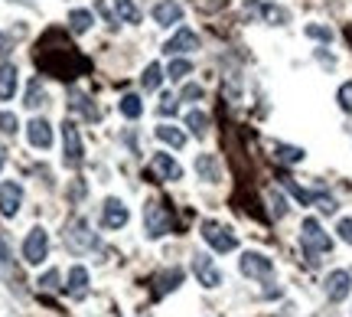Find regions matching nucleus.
I'll use <instances>...</instances> for the list:
<instances>
[{
    "label": "nucleus",
    "mask_w": 352,
    "mask_h": 317,
    "mask_svg": "<svg viewBox=\"0 0 352 317\" xmlns=\"http://www.w3.org/2000/svg\"><path fill=\"white\" fill-rule=\"evenodd\" d=\"M16 85H20V69L13 63H0V102H10L16 95Z\"/></svg>",
    "instance_id": "dca6fc26"
},
{
    "label": "nucleus",
    "mask_w": 352,
    "mask_h": 317,
    "mask_svg": "<svg viewBox=\"0 0 352 317\" xmlns=\"http://www.w3.org/2000/svg\"><path fill=\"white\" fill-rule=\"evenodd\" d=\"M63 161H65V167H78L85 161V144H82V134H78L72 118L63 121Z\"/></svg>",
    "instance_id": "20e7f679"
},
{
    "label": "nucleus",
    "mask_w": 352,
    "mask_h": 317,
    "mask_svg": "<svg viewBox=\"0 0 352 317\" xmlns=\"http://www.w3.org/2000/svg\"><path fill=\"white\" fill-rule=\"evenodd\" d=\"M118 108H121V114H124L127 121H138L140 114H144V102H140V95H124Z\"/></svg>",
    "instance_id": "bb28decb"
},
{
    "label": "nucleus",
    "mask_w": 352,
    "mask_h": 317,
    "mask_svg": "<svg viewBox=\"0 0 352 317\" xmlns=\"http://www.w3.org/2000/svg\"><path fill=\"white\" fill-rule=\"evenodd\" d=\"M316 206H320V213H327V216L336 213V200L327 196V193H316Z\"/></svg>",
    "instance_id": "58836bf2"
},
{
    "label": "nucleus",
    "mask_w": 352,
    "mask_h": 317,
    "mask_svg": "<svg viewBox=\"0 0 352 317\" xmlns=\"http://www.w3.org/2000/svg\"><path fill=\"white\" fill-rule=\"evenodd\" d=\"M151 17L157 26H176L183 20V7H179L176 0H157L151 7Z\"/></svg>",
    "instance_id": "4468645a"
},
{
    "label": "nucleus",
    "mask_w": 352,
    "mask_h": 317,
    "mask_svg": "<svg viewBox=\"0 0 352 317\" xmlns=\"http://www.w3.org/2000/svg\"><path fill=\"white\" fill-rule=\"evenodd\" d=\"M176 108H179V102H176V95H164V99H160V105H157V112L164 114V118L176 114Z\"/></svg>",
    "instance_id": "4c0bfd02"
},
{
    "label": "nucleus",
    "mask_w": 352,
    "mask_h": 317,
    "mask_svg": "<svg viewBox=\"0 0 352 317\" xmlns=\"http://www.w3.org/2000/svg\"><path fill=\"white\" fill-rule=\"evenodd\" d=\"M336 102H340V108L346 114H352V79L340 85V92H336Z\"/></svg>",
    "instance_id": "2f4dec72"
},
{
    "label": "nucleus",
    "mask_w": 352,
    "mask_h": 317,
    "mask_svg": "<svg viewBox=\"0 0 352 317\" xmlns=\"http://www.w3.org/2000/svg\"><path fill=\"white\" fill-rule=\"evenodd\" d=\"M352 292V272H342V268H336V272H329L327 275V294L329 301H346Z\"/></svg>",
    "instance_id": "ddd939ff"
},
{
    "label": "nucleus",
    "mask_w": 352,
    "mask_h": 317,
    "mask_svg": "<svg viewBox=\"0 0 352 317\" xmlns=\"http://www.w3.org/2000/svg\"><path fill=\"white\" fill-rule=\"evenodd\" d=\"M300 239H303V249H307V255H310V262H316L314 255H327L329 249H333V239H329L327 232H323V226L316 223L314 216L310 219H303V226H300Z\"/></svg>",
    "instance_id": "f257e3e1"
},
{
    "label": "nucleus",
    "mask_w": 352,
    "mask_h": 317,
    "mask_svg": "<svg viewBox=\"0 0 352 317\" xmlns=\"http://www.w3.org/2000/svg\"><path fill=\"white\" fill-rule=\"evenodd\" d=\"M43 102H46V92H43V85H39V79H33V82L26 85V99H23V105H26V108H39Z\"/></svg>",
    "instance_id": "cd10ccee"
},
{
    "label": "nucleus",
    "mask_w": 352,
    "mask_h": 317,
    "mask_svg": "<svg viewBox=\"0 0 352 317\" xmlns=\"http://www.w3.org/2000/svg\"><path fill=\"white\" fill-rule=\"evenodd\" d=\"M192 272H196V278L202 281V288H219L222 285V272L215 268V262L209 255H192Z\"/></svg>",
    "instance_id": "f8f14e48"
},
{
    "label": "nucleus",
    "mask_w": 352,
    "mask_h": 317,
    "mask_svg": "<svg viewBox=\"0 0 352 317\" xmlns=\"http://www.w3.org/2000/svg\"><path fill=\"white\" fill-rule=\"evenodd\" d=\"M91 23H95L91 10H72V13H69V30H72L76 37L88 33V30H91Z\"/></svg>",
    "instance_id": "5701e85b"
},
{
    "label": "nucleus",
    "mask_w": 352,
    "mask_h": 317,
    "mask_svg": "<svg viewBox=\"0 0 352 317\" xmlns=\"http://www.w3.org/2000/svg\"><path fill=\"white\" fill-rule=\"evenodd\" d=\"M277 157L284 161V164H300L307 151L303 147H294V144H277Z\"/></svg>",
    "instance_id": "c85d7f7f"
},
{
    "label": "nucleus",
    "mask_w": 352,
    "mask_h": 317,
    "mask_svg": "<svg viewBox=\"0 0 352 317\" xmlns=\"http://www.w3.org/2000/svg\"><path fill=\"white\" fill-rule=\"evenodd\" d=\"M196 174H199L206 183H219V180H222V167H219V161H215L212 154H199V157H196Z\"/></svg>",
    "instance_id": "f3484780"
},
{
    "label": "nucleus",
    "mask_w": 352,
    "mask_h": 317,
    "mask_svg": "<svg viewBox=\"0 0 352 317\" xmlns=\"http://www.w3.org/2000/svg\"><path fill=\"white\" fill-rule=\"evenodd\" d=\"M202 95H206V92H202V85L186 82V85H183V92H179V102H199Z\"/></svg>",
    "instance_id": "c9c22d12"
},
{
    "label": "nucleus",
    "mask_w": 352,
    "mask_h": 317,
    "mask_svg": "<svg viewBox=\"0 0 352 317\" xmlns=\"http://www.w3.org/2000/svg\"><path fill=\"white\" fill-rule=\"evenodd\" d=\"M26 138H30V144H33L36 151H50L52 147V125L46 118H33V121L26 125Z\"/></svg>",
    "instance_id": "2eb2a0df"
},
{
    "label": "nucleus",
    "mask_w": 352,
    "mask_h": 317,
    "mask_svg": "<svg viewBox=\"0 0 352 317\" xmlns=\"http://www.w3.org/2000/svg\"><path fill=\"white\" fill-rule=\"evenodd\" d=\"M303 33H307L310 39H320V43H333V30L323 26V23H307L303 26Z\"/></svg>",
    "instance_id": "c756f323"
},
{
    "label": "nucleus",
    "mask_w": 352,
    "mask_h": 317,
    "mask_svg": "<svg viewBox=\"0 0 352 317\" xmlns=\"http://www.w3.org/2000/svg\"><path fill=\"white\" fill-rule=\"evenodd\" d=\"M69 108H72V112H78L82 118H88V121H98V118H101L98 105H91V99H88V95H82V92H72V102H69Z\"/></svg>",
    "instance_id": "412c9836"
},
{
    "label": "nucleus",
    "mask_w": 352,
    "mask_h": 317,
    "mask_svg": "<svg viewBox=\"0 0 352 317\" xmlns=\"http://www.w3.org/2000/svg\"><path fill=\"white\" fill-rule=\"evenodd\" d=\"M127 219H131V209L124 206V200L108 196V200L101 203V219H98L101 229H108V232H111V229H124Z\"/></svg>",
    "instance_id": "423d86ee"
},
{
    "label": "nucleus",
    "mask_w": 352,
    "mask_h": 317,
    "mask_svg": "<svg viewBox=\"0 0 352 317\" xmlns=\"http://www.w3.org/2000/svg\"><path fill=\"white\" fill-rule=\"evenodd\" d=\"M65 292L72 294V298H85V292H88V268H82V265L69 268V285H65Z\"/></svg>",
    "instance_id": "6ab92c4d"
},
{
    "label": "nucleus",
    "mask_w": 352,
    "mask_h": 317,
    "mask_svg": "<svg viewBox=\"0 0 352 317\" xmlns=\"http://www.w3.org/2000/svg\"><path fill=\"white\" fill-rule=\"evenodd\" d=\"M147 177L153 180H183V167L176 164L173 154H164L157 151L151 157V167H147Z\"/></svg>",
    "instance_id": "6e6552de"
},
{
    "label": "nucleus",
    "mask_w": 352,
    "mask_h": 317,
    "mask_svg": "<svg viewBox=\"0 0 352 317\" xmlns=\"http://www.w3.org/2000/svg\"><path fill=\"white\" fill-rule=\"evenodd\" d=\"M23 206V187L16 180H3L0 183V216L3 219H13Z\"/></svg>",
    "instance_id": "9d476101"
},
{
    "label": "nucleus",
    "mask_w": 352,
    "mask_h": 317,
    "mask_svg": "<svg viewBox=\"0 0 352 317\" xmlns=\"http://www.w3.org/2000/svg\"><path fill=\"white\" fill-rule=\"evenodd\" d=\"M336 232H340V239L346 245H352V216H342L340 223H336Z\"/></svg>",
    "instance_id": "e433bc0d"
},
{
    "label": "nucleus",
    "mask_w": 352,
    "mask_h": 317,
    "mask_svg": "<svg viewBox=\"0 0 352 317\" xmlns=\"http://www.w3.org/2000/svg\"><path fill=\"white\" fill-rule=\"evenodd\" d=\"M196 50H199V37L189 26H179L164 46V52H170V56H183V52H196Z\"/></svg>",
    "instance_id": "9b49d317"
},
{
    "label": "nucleus",
    "mask_w": 352,
    "mask_h": 317,
    "mask_svg": "<svg viewBox=\"0 0 352 317\" xmlns=\"http://www.w3.org/2000/svg\"><path fill=\"white\" fill-rule=\"evenodd\" d=\"M160 82H164V65L151 63L147 69H144V76H140V85H144V92H157L160 89Z\"/></svg>",
    "instance_id": "b1692460"
},
{
    "label": "nucleus",
    "mask_w": 352,
    "mask_h": 317,
    "mask_svg": "<svg viewBox=\"0 0 352 317\" xmlns=\"http://www.w3.org/2000/svg\"><path fill=\"white\" fill-rule=\"evenodd\" d=\"M258 17H261L267 26H284L290 13L284 10V7H277V3H261V7H258Z\"/></svg>",
    "instance_id": "4be33fe9"
},
{
    "label": "nucleus",
    "mask_w": 352,
    "mask_h": 317,
    "mask_svg": "<svg viewBox=\"0 0 352 317\" xmlns=\"http://www.w3.org/2000/svg\"><path fill=\"white\" fill-rule=\"evenodd\" d=\"M166 72H170V79H173V82H179V79H186L189 72H192V63H189V59H173Z\"/></svg>",
    "instance_id": "7c9ffc66"
},
{
    "label": "nucleus",
    "mask_w": 352,
    "mask_h": 317,
    "mask_svg": "<svg viewBox=\"0 0 352 317\" xmlns=\"http://www.w3.org/2000/svg\"><path fill=\"white\" fill-rule=\"evenodd\" d=\"M65 245H69L72 252H88V249L98 245V236L91 232V226H88L85 219H76V223L69 226V232H65Z\"/></svg>",
    "instance_id": "1a4fd4ad"
},
{
    "label": "nucleus",
    "mask_w": 352,
    "mask_h": 317,
    "mask_svg": "<svg viewBox=\"0 0 352 317\" xmlns=\"http://www.w3.org/2000/svg\"><path fill=\"white\" fill-rule=\"evenodd\" d=\"M10 56V43H7V37L0 33V59H7Z\"/></svg>",
    "instance_id": "a19ab883"
},
{
    "label": "nucleus",
    "mask_w": 352,
    "mask_h": 317,
    "mask_svg": "<svg viewBox=\"0 0 352 317\" xmlns=\"http://www.w3.org/2000/svg\"><path fill=\"white\" fill-rule=\"evenodd\" d=\"M239 268L245 278H271L274 275V262L261 252H241Z\"/></svg>",
    "instance_id": "0eeeda50"
},
{
    "label": "nucleus",
    "mask_w": 352,
    "mask_h": 317,
    "mask_svg": "<svg viewBox=\"0 0 352 317\" xmlns=\"http://www.w3.org/2000/svg\"><path fill=\"white\" fill-rule=\"evenodd\" d=\"M173 226V216L164 203H147L144 206V229H147V239H160L166 236Z\"/></svg>",
    "instance_id": "39448f33"
},
{
    "label": "nucleus",
    "mask_w": 352,
    "mask_h": 317,
    "mask_svg": "<svg viewBox=\"0 0 352 317\" xmlns=\"http://www.w3.org/2000/svg\"><path fill=\"white\" fill-rule=\"evenodd\" d=\"M3 164H7V157H3V151H0V170H3Z\"/></svg>",
    "instance_id": "79ce46f5"
},
{
    "label": "nucleus",
    "mask_w": 352,
    "mask_h": 317,
    "mask_svg": "<svg viewBox=\"0 0 352 317\" xmlns=\"http://www.w3.org/2000/svg\"><path fill=\"white\" fill-rule=\"evenodd\" d=\"M10 262H13L10 242H7V236L0 232V275H7V272H10Z\"/></svg>",
    "instance_id": "473e14b6"
},
{
    "label": "nucleus",
    "mask_w": 352,
    "mask_h": 317,
    "mask_svg": "<svg viewBox=\"0 0 352 317\" xmlns=\"http://www.w3.org/2000/svg\"><path fill=\"white\" fill-rule=\"evenodd\" d=\"M271 206H274V216H287V200L274 190H271Z\"/></svg>",
    "instance_id": "ea45409f"
},
{
    "label": "nucleus",
    "mask_w": 352,
    "mask_h": 317,
    "mask_svg": "<svg viewBox=\"0 0 352 317\" xmlns=\"http://www.w3.org/2000/svg\"><path fill=\"white\" fill-rule=\"evenodd\" d=\"M183 268H166V272H160L157 278H153V285H157V298L160 294H166V292H176L179 285H183Z\"/></svg>",
    "instance_id": "a211bd4d"
},
{
    "label": "nucleus",
    "mask_w": 352,
    "mask_h": 317,
    "mask_svg": "<svg viewBox=\"0 0 352 317\" xmlns=\"http://www.w3.org/2000/svg\"><path fill=\"white\" fill-rule=\"evenodd\" d=\"M153 134L164 141V144L176 147V151H179V147H186V131H179L176 125H157L153 127Z\"/></svg>",
    "instance_id": "aec40b11"
},
{
    "label": "nucleus",
    "mask_w": 352,
    "mask_h": 317,
    "mask_svg": "<svg viewBox=\"0 0 352 317\" xmlns=\"http://www.w3.org/2000/svg\"><path fill=\"white\" fill-rule=\"evenodd\" d=\"M50 255V232L43 226H33L23 239V262L26 265H43Z\"/></svg>",
    "instance_id": "7ed1b4c3"
},
{
    "label": "nucleus",
    "mask_w": 352,
    "mask_h": 317,
    "mask_svg": "<svg viewBox=\"0 0 352 317\" xmlns=\"http://www.w3.org/2000/svg\"><path fill=\"white\" fill-rule=\"evenodd\" d=\"M36 285L43 288V292H56V288H59V272H56V268H50V272H43Z\"/></svg>",
    "instance_id": "f704fd0d"
},
{
    "label": "nucleus",
    "mask_w": 352,
    "mask_h": 317,
    "mask_svg": "<svg viewBox=\"0 0 352 317\" xmlns=\"http://www.w3.org/2000/svg\"><path fill=\"white\" fill-rule=\"evenodd\" d=\"M114 10H118V20H124V23H131V26L140 23V10L134 0H114Z\"/></svg>",
    "instance_id": "393cba45"
},
{
    "label": "nucleus",
    "mask_w": 352,
    "mask_h": 317,
    "mask_svg": "<svg viewBox=\"0 0 352 317\" xmlns=\"http://www.w3.org/2000/svg\"><path fill=\"white\" fill-rule=\"evenodd\" d=\"M0 131H3V134H16V131H20V118L13 112H0Z\"/></svg>",
    "instance_id": "72a5a7b5"
},
{
    "label": "nucleus",
    "mask_w": 352,
    "mask_h": 317,
    "mask_svg": "<svg viewBox=\"0 0 352 317\" xmlns=\"http://www.w3.org/2000/svg\"><path fill=\"white\" fill-rule=\"evenodd\" d=\"M199 232H202V239L209 242L215 252H235V249H239V236H235L228 226L215 223V219H206Z\"/></svg>",
    "instance_id": "f03ea898"
},
{
    "label": "nucleus",
    "mask_w": 352,
    "mask_h": 317,
    "mask_svg": "<svg viewBox=\"0 0 352 317\" xmlns=\"http://www.w3.org/2000/svg\"><path fill=\"white\" fill-rule=\"evenodd\" d=\"M186 125L196 138H206V134H209V114L199 112V108H192V112L186 114Z\"/></svg>",
    "instance_id": "a878e982"
}]
</instances>
